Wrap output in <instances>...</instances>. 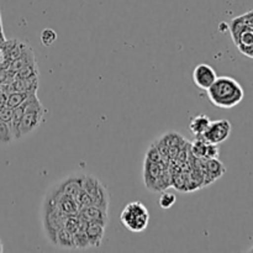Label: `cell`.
<instances>
[{
  "mask_svg": "<svg viewBox=\"0 0 253 253\" xmlns=\"http://www.w3.org/2000/svg\"><path fill=\"white\" fill-rule=\"evenodd\" d=\"M175 202H177L175 194H173V193H167L165 190V192H162V194H161L158 204H160V207L162 208V209H169V208H172L173 205L175 204Z\"/></svg>",
  "mask_w": 253,
  "mask_h": 253,
  "instance_id": "obj_17",
  "label": "cell"
},
{
  "mask_svg": "<svg viewBox=\"0 0 253 253\" xmlns=\"http://www.w3.org/2000/svg\"><path fill=\"white\" fill-rule=\"evenodd\" d=\"M1 252H4V246H2V242L1 240H0V253Z\"/></svg>",
  "mask_w": 253,
  "mask_h": 253,
  "instance_id": "obj_24",
  "label": "cell"
},
{
  "mask_svg": "<svg viewBox=\"0 0 253 253\" xmlns=\"http://www.w3.org/2000/svg\"><path fill=\"white\" fill-rule=\"evenodd\" d=\"M47 111H25L20 123V137L34 132L44 121Z\"/></svg>",
  "mask_w": 253,
  "mask_h": 253,
  "instance_id": "obj_7",
  "label": "cell"
},
{
  "mask_svg": "<svg viewBox=\"0 0 253 253\" xmlns=\"http://www.w3.org/2000/svg\"><path fill=\"white\" fill-rule=\"evenodd\" d=\"M77 215L86 222H101L104 225H108L109 221L108 210L95 207V205L81 208Z\"/></svg>",
  "mask_w": 253,
  "mask_h": 253,
  "instance_id": "obj_9",
  "label": "cell"
},
{
  "mask_svg": "<svg viewBox=\"0 0 253 253\" xmlns=\"http://www.w3.org/2000/svg\"><path fill=\"white\" fill-rule=\"evenodd\" d=\"M84 175L85 174H72L69 177L64 178L62 182H59L58 184L54 187V189L58 190L62 194L71 195V197L77 198L79 193L82 192V188H83V180Z\"/></svg>",
  "mask_w": 253,
  "mask_h": 253,
  "instance_id": "obj_8",
  "label": "cell"
},
{
  "mask_svg": "<svg viewBox=\"0 0 253 253\" xmlns=\"http://www.w3.org/2000/svg\"><path fill=\"white\" fill-rule=\"evenodd\" d=\"M216 78L217 74L215 69L207 63H199L193 71V82L195 86L202 90H208Z\"/></svg>",
  "mask_w": 253,
  "mask_h": 253,
  "instance_id": "obj_6",
  "label": "cell"
},
{
  "mask_svg": "<svg viewBox=\"0 0 253 253\" xmlns=\"http://www.w3.org/2000/svg\"><path fill=\"white\" fill-rule=\"evenodd\" d=\"M5 41H6V37H5L4 31H0V46H1Z\"/></svg>",
  "mask_w": 253,
  "mask_h": 253,
  "instance_id": "obj_22",
  "label": "cell"
},
{
  "mask_svg": "<svg viewBox=\"0 0 253 253\" xmlns=\"http://www.w3.org/2000/svg\"><path fill=\"white\" fill-rule=\"evenodd\" d=\"M165 167H163L161 163L152 162L150 160H146L145 158V166H143V178H145V184L146 187L150 190H153L156 182L158 180V178L162 175Z\"/></svg>",
  "mask_w": 253,
  "mask_h": 253,
  "instance_id": "obj_10",
  "label": "cell"
},
{
  "mask_svg": "<svg viewBox=\"0 0 253 253\" xmlns=\"http://www.w3.org/2000/svg\"><path fill=\"white\" fill-rule=\"evenodd\" d=\"M57 41V32L53 29H43L41 32V43L44 47H51Z\"/></svg>",
  "mask_w": 253,
  "mask_h": 253,
  "instance_id": "obj_16",
  "label": "cell"
},
{
  "mask_svg": "<svg viewBox=\"0 0 253 253\" xmlns=\"http://www.w3.org/2000/svg\"><path fill=\"white\" fill-rule=\"evenodd\" d=\"M120 221L131 232H142L150 222L148 209L141 202H131L123 209Z\"/></svg>",
  "mask_w": 253,
  "mask_h": 253,
  "instance_id": "obj_2",
  "label": "cell"
},
{
  "mask_svg": "<svg viewBox=\"0 0 253 253\" xmlns=\"http://www.w3.org/2000/svg\"><path fill=\"white\" fill-rule=\"evenodd\" d=\"M199 161V167L203 173V178H204V185L212 184L215 180L221 178L224 173L226 172L225 166L220 162L217 158H209V160H203V158H198Z\"/></svg>",
  "mask_w": 253,
  "mask_h": 253,
  "instance_id": "obj_5",
  "label": "cell"
},
{
  "mask_svg": "<svg viewBox=\"0 0 253 253\" xmlns=\"http://www.w3.org/2000/svg\"><path fill=\"white\" fill-rule=\"evenodd\" d=\"M56 246L63 247V249H76L74 246V239L73 234H71L69 231H67L66 229H61L57 232L56 237Z\"/></svg>",
  "mask_w": 253,
  "mask_h": 253,
  "instance_id": "obj_13",
  "label": "cell"
},
{
  "mask_svg": "<svg viewBox=\"0 0 253 253\" xmlns=\"http://www.w3.org/2000/svg\"><path fill=\"white\" fill-rule=\"evenodd\" d=\"M208 145H209V142H207L204 138H195V141L190 146L192 147L190 152H192V155L195 158H203V160H205V157H207Z\"/></svg>",
  "mask_w": 253,
  "mask_h": 253,
  "instance_id": "obj_15",
  "label": "cell"
},
{
  "mask_svg": "<svg viewBox=\"0 0 253 253\" xmlns=\"http://www.w3.org/2000/svg\"><path fill=\"white\" fill-rule=\"evenodd\" d=\"M31 93H25V91H10L6 94V101H5V105L9 106V108H17V106L21 105L25 100L27 99V96Z\"/></svg>",
  "mask_w": 253,
  "mask_h": 253,
  "instance_id": "obj_14",
  "label": "cell"
},
{
  "mask_svg": "<svg viewBox=\"0 0 253 253\" xmlns=\"http://www.w3.org/2000/svg\"><path fill=\"white\" fill-rule=\"evenodd\" d=\"M82 190L90 195V198L93 199V205L103 208L105 210L109 209V193L98 178L89 174L84 175Z\"/></svg>",
  "mask_w": 253,
  "mask_h": 253,
  "instance_id": "obj_3",
  "label": "cell"
},
{
  "mask_svg": "<svg viewBox=\"0 0 253 253\" xmlns=\"http://www.w3.org/2000/svg\"><path fill=\"white\" fill-rule=\"evenodd\" d=\"M106 225L101 222H86L85 234L88 237L89 247H100L105 235Z\"/></svg>",
  "mask_w": 253,
  "mask_h": 253,
  "instance_id": "obj_11",
  "label": "cell"
},
{
  "mask_svg": "<svg viewBox=\"0 0 253 253\" xmlns=\"http://www.w3.org/2000/svg\"><path fill=\"white\" fill-rule=\"evenodd\" d=\"M247 252H251V253H253V245H252L251 247H250L249 250H247Z\"/></svg>",
  "mask_w": 253,
  "mask_h": 253,
  "instance_id": "obj_25",
  "label": "cell"
},
{
  "mask_svg": "<svg viewBox=\"0 0 253 253\" xmlns=\"http://www.w3.org/2000/svg\"><path fill=\"white\" fill-rule=\"evenodd\" d=\"M12 115H14V109L12 108H9V106L5 105L4 108L0 109V120H1L2 123L10 125V123H11L12 120Z\"/></svg>",
  "mask_w": 253,
  "mask_h": 253,
  "instance_id": "obj_20",
  "label": "cell"
},
{
  "mask_svg": "<svg viewBox=\"0 0 253 253\" xmlns=\"http://www.w3.org/2000/svg\"><path fill=\"white\" fill-rule=\"evenodd\" d=\"M2 64H5V56H4V52H2L1 47H0V68L2 67Z\"/></svg>",
  "mask_w": 253,
  "mask_h": 253,
  "instance_id": "obj_21",
  "label": "cell"
},
{
  "mask_svg": "<svg viewBox=\"0 0 253 253\" xmlns=\"http://www.w3.org/2000/svg\"><path fill=\"white\" fill-rule=\"evenodd\" d=\"M210 121H211L210 118L208 115H205V114H200V115L194 116L190 120L189 124L190 132L195 136V138H202V136L204 135L208 126H209Z\"/></svg>",
  "mask_w": 253,
  "mask_h": 253,
  "instance_id": "obj_12",
  "label": "cell"
},
{
  "mask_svg": "<svg viewBox=\"0 0 253 253\" xmlns=\"http://www.w3.org/2000/svg\"><path fill=\"white\" fill-rule=\"evenodd\" d=\"M231 130V123L229 120H226V119L210 121L209 126H208L207 131L202 136V138H204L207 142L219 146L220 143L225 142L230 137Z\"/></svg>",
  "mask_w": 253,
  "mask_h": 253,
  "instance_id": "obj_4",
  "label": "cell"
},
{
  "mask_svg": "<svg viewBox=\"0 0 253 253\" xmlns=\"http://www.w3.org/2000/svg\"><path fill=\"white\" fill-rule=\"evenodd\" d=\"M12 140L14 137H12L10 126L0 120V145H9L12 142Z\"/></svg>",
  "mask_w": 253,
  "mask_h": 253,
  "instance_id": "obj_18",
  "label": "cell"
},
{
  "mask_svg": "<svg viewBox=\"0 0 253 253\" xmlns=\"http://www.w3.org/2000/svg\"><path fill=\"white\" fill-rule=\"evenodd\" d=\"M146 160H150L152 162L161 163L163 161L162 153L160 152L158 147L156 145H152L150 148H148L147 153H146Z\"/></svg>",
  "mask_w": 253,
  "mask_h": 253,
  "instance_id": "obj_19",
  "label": "cell"
},
{
  "mask_svg": "<svg viewBox=\"0 0 253 253\" xmlns=\"http://www.w3.org/2000/svg\"><path fill=\"white\" fill-rule=\"evenodd\" d=\"M0 31H4V27H2V17H1V11H0Z\"/></svg>",
  "mask_w": 253,
  "mask_h": 253,
  "instance_id": "obj_23",
  "label": "cell"
},
{
  "mask_svg": "<svg viewBox=\"0 0 253 253\" xmlns=\"http://www.w3.org/2000/svg\"><path fill=\"white\" fill-rule=\"evenodd\" d=\"M207 93L212 105L221 109L235 108L245 98V90L241 84L227 76L217 77Z\"/></svg>",
  "mask_w": 253,
  "mask_h": 253,
  "instance_id": "obj_1",
  "label": "cell"
}]
</instances>
